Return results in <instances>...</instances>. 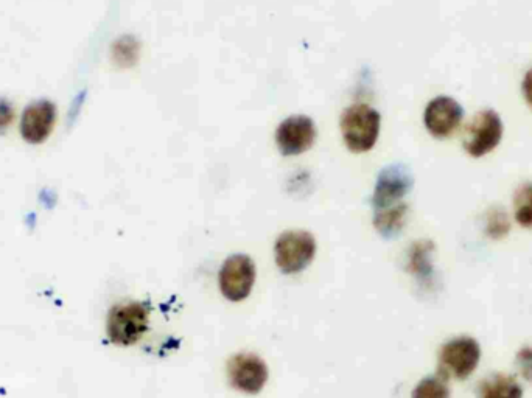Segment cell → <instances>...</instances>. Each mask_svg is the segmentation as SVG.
<instances>
[{
  "instance_id": "obj_15",
  "label": "cell",
  "mask_w": 532,
  "mask_h": 398,
  "mask_svg": "<svg viewBox=\"0 0 532 398\" xmlns=\"http://www.w3.org/2000/svg\"><path fill=\"white\" fill-rule=\"evenodd\" d=\"M450 391H448L445 378L441 375H434V377H427L420 381L419 385L414 388L413 398H448Z\"/></svg>"
},
{
  "instance_id": "obj_16",
  "label": "cell",
  "mask_w": 532,
  "mask_h": 398,
  "mask_svg": "<svg viewBox=\"0 0 532 398\" xmlns=\"http://www.w3.org/2000/svg\"><path fill=\"white\" fill-rule=\"evenodd\" d=\"M114 55H116L117 63L122 66H133L139 55V44L131 38L120 39L114 47Z\"/></svg>"
},
{
  "instance_id": "obj_10",
  "label": "cell",
  "mask_w": 532,
  "mask_h": 398,
  "mask_svg": "<svg viewBox=\"0 0 532 398\" xmlns=\"http://www.w3.org/2000/svg\"><path fill=\"white\" fill-rule=\"evenodd\" d=\"M316 139L315 123L307 116H291L280 123L276 144L284 156H298L312 147Z\"/></svg>"
},
{
  "instance_id": "obj_5",
  "label": "cell",
  "mask_w": 532,
  "mask_h": 398,
  "mask_svg": "<svg viewBox=\"0 0 532 398\" xmlns=\"http://www.w3.org/2000/svg\"><path fill=\"white\" fill-rule=\"evenodd\" d=\"M503 137V122L492 109L480 111L470 120L464 131V150L472 158H483L500 145Z\"/></svg>"
},
{
  "instance_id": "obj_2",
  "label": "cell",
  "mask_w": 532,
  "mask_h": 398,
  "mask_svg": "<svg viewBox=\"0 0 532 398\" xmlns=\"http://www.w3.org/2000/svg\"><path fill=\"white\" fill-rule=\"evenodd\" d=\"M148 316L147 305L140 302L112 307L106 324L108 338L117 346H133L147 332Z\"/></svg>"
},
{
  "instance_id": "obj_8",
  "label": "cell",
  "mask_w": 532,
  "mask_h": 398,
  "mask_svg": "<svg viewBox=\"0 0 532 398\" xmlns=\"http://www.w3.org/2000/svg\"><path fill=\"white\" fill-rule=\"evenodd\" d=\"M464 119V109L455 98L441 95L428 103L425 108L424 122L428 133L436 139L452 136Z\"/></svg>"
},
{
  "instance_id": "obj_20",
  "label": "cell",
  "mask_w": 532,
  "mask_h": 398,
  "mask_svg": "<svg viewBox=\"0 0 532 398\" xmlns=\"http://www.w3.org/2000/svg\"><path fill=\"white\" fill-rule=\"evenodd\" d=\"M14 119V109L7 100H0V133H4Z\"/></svg>"
},
{
  "instance_id": "obj_1",
  "label": "cell",
  "mask_w": 532,
  "mask_h": 398,
  "mask_svg": "<svg viewBox=\"0 0 532 398\" xmlns=\"http://www.w3.org/2000/svg\"><path fill=\"white\" fill-rule=\"evenodd\" d=\"M341 131L350 151L364 153L372 150L380 134V114L364 103L350 106L341 120Z\"/></svg>"
},
{
  "instance_id": "obj_12",
  "label": "cell",
  "mask_w": 532,
  "mask_h": 398,
  "mask_svg": "<svg viewBox=\"0 0 532 398\" xmlns=\"http://www.w3.org/2000/svg\"><path fill=\"white\" fill-rule=\"evenodd\" d=\"M523 389L515 378L497 374L481 381L478 398H522Z\"/></svg>"
},
{
  "instance_id": "obj_9",
  "label": "cell",
  "mask_w": 532,
  "mask_h": 398,
  "mask_svg": "<svg viewBox=\"0 0 532 398\" xmlns=\"http://www.w3.org/2000/svg\"><path fill=\"white\" fill-rule=\"evenodd\" d=\"M229 380L238 391L259 394L268 381V367L252 353H238L229 361Z\"/></svg>"
},
{
  "instance_id": "obj_19",
  "label": "cell",
  "mask_w": 532,
  "mask_h": 398,
  "mask_svg": "<svg viewBox=\"0 0 532 398\" xmlns=\"http://www.w3.org/2000/svg\"><path fill=\"white\" fill-rule=\"evenodd\" d=\"M518 371L522 372L525 380L532 383V347H525L517 355Z\"/></svg>"
},
{
  "instance_id": "obj_21",
  "label": "cell",
  "mask_w": 532,
  "mask_h": 398,
  "mask_svg": "<svg viewBox=\"0 0 532 398\" xmlns=\"http://www.w3.org/2000/svg\"><path fill=\"white\" fill-rule=\"evenodd\" d=\"M523 94H525L526 102L532 108V69L528 70V74L525 75V80L522 84Z\"/></svg>"
},
{
  "instance_id": "obj_7",
  "label": "cell",
  "mask_w": 532,
  "mask_h": 398,
  "mask_svg": "<svg viewBox=\"0 0 532 398\" xmlns=\"http://www.w3.org/2000/svg\"><path fill=\"white\" fill-rule=\"evenodd\" d=\"M411 187H413V178L408 168L400 164L389 165L378 175L377 186L372 196L375 210L378 212L402 204L400 201L408 195Z\"/></svg>"
},
{
  "instance_id": "obj_17",
  "label": "cell",
  "mask_w": 532,
  "mask_h": 398,
  "mask_svg": "<svg viewBox=\"0 0 532 398\" xmlns=\"http://www.w3.org/2000/svg\"><path fill=\"white\" fill-rule=\"evenodd\" d=\"M431 246L428 243H420L414 248L413 254V265L414 268L419 271V273L428 276L431 273L430 259H428V254H430Z\"/></svg>"
},
{
  "instance_id": "obj_11",
  "label": "cell",
  "mask_w": 532,
  "mask_h": 398,
  "mask_svg": "<svg viewBox=\"0 0 532 398\" xmlns=\"http://www.w3.org/2000/svg\"><path fill=\"white\" fill-rule=\"evenodd\" d=\"M56 122V108L49 100L32 103L25 108L21 119V136L28 144H42L52 134Z\"/></svg>"
},
{
  "instance_id": "obj_18",
  "label": "cell",
  "mask_w": 532,
  "mask_h": 398,
  "mask_svg": "<svg viewBox=\"0 0 532 398\" xmlns=\"http://www.w3.org/2000/svg\"><path fill=\"white\" fill-rule=\"evenodd\" d=\"M509 229H511V226H509V221L506 220L503 213H495V215L490 217L489 234L492 237L501 238L503 235L508 234Z\"/></svg>"
},
{
  "instance_id": "obj_14",
  "label": "cell",
  "mask_w": 532,
  "mask_h": 398,
  "mask_svg": "<svg viewBox=\"0 0 532 398\" xmlns=\"http://www.w3.org/2000/svg\"><path fill=\"white\" fill-rule=\"evenodd\" d=\"M514 210L517 223L532 229V182L520 187L515 193Z\"/></svg>"
},
{
  "instance_id": "obj_6",
  "label": "cell",
  "mask_w": 532,
  "mask_h": 398,
  "mask_svg": "<svg viewBox=\"0 0 532 398\" xmlns=\"http://www.w3.org/2000/svg\"><path fill=\"white\" fill-rule=\"evenodd\" d=\"M256 282V265L248 255H231L220 269V290L232 302L245 301Z\"/></svg>"
},
{
  "instance_id": "obj_13",
  "label": "cell",
  "mask_w": 532,
  "mask_h": 398,
  "mask_svg": "<svg viewBox=\"0 0 532 398\" xmlns=\"http://www.w3.org/2000/svg\"><path fill=\"white\" fill-rule=\"evenodd\" d=\"M406 210H408L406 204H397V206L391 207V209L378 210L375 213V227H377V231L385 235V237H392V235L399 234L403 223H405Z\"/></svg>"
},
{
  "instance_id": "obj_4",
  "label": "cell",
  "mask_w": 532,
  "mask_h": 398,
  "mask_svg": "<svg viewBox=\"0 0 532 398\" xmlns=\"http://www.w3.org/2000/svg\"><path fill=\"white\" fill-rule=\"evenodd\" d=\"M480 344L469 336L452 339L442 347L439 355L441 377L467 380L480 364Z\"/></svg>"
},
{
  "instance_id": "obj_3",
  "label": "cell",
  "mask_w": 532,
  "mask_h": 398,
  "mask_svg": "<svg viewBox=\"0 0 532 398\" xmlns=\"http://www.w3.org/2000/svg\"><path fill=\"white\" fill-rule=\"evenodd\" d=\"M315 254V238L304 231L284 232L274 246L277 266L285 274L301 273L315 259Z\"/></svg>"
}]
</instances>
